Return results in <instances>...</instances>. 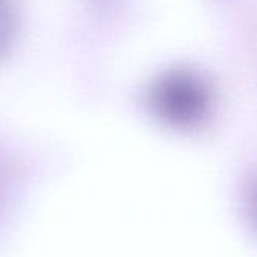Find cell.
<instances>
[{"label":"cell","mask_w":257,"mask_h":257,"mask_svg":"<svg viewBox=\"0 0 257 257\" xmlns=\"http://www.w3.org/2000/svg\"><path fill=\"white\" fill-rule=\"evenodd\" d=\"M17 23L14 0H0V59L13 46L17 32Z\"/></svg>","instance_id":"cell-1"},{"label":"cell","mask_w":257,"mask_h":257,"mask_svg":"<svg viewBox=\"0 0 257 257\" xmlns=\"http://www.w3.org/2000/svg\"><path fill=\"white\" fill-rule=\"evenodd\" d=\"M249 215H251V224H252V227L255 228V233H257V197H255L254 201H252Z\"/></svg>","instance_id":"cell-2"}]
</instances>
